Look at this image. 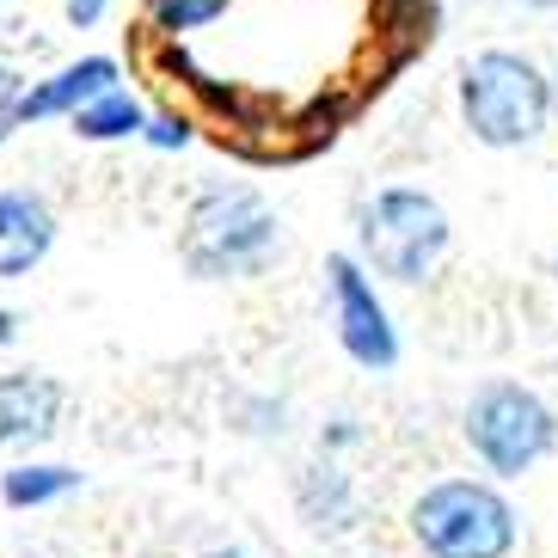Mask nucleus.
I'll use <instances>...</instances> for the list:
<instances>
[{
  "label": "nucleus",
  "mask_w": 558,
  "mask_h": 558,
  "mask_svg": "<svg viewBox=\"0 0 558 558\" xmlns=\"http://www.w3.org/2000/svg\"><path fill=\"white\" fill-rule=\"evenodd\" d=\"M179 258L197 282H246L282 258V215L252 184L215 179L184 203Z\"/></svg>",
  "instance_id": "f257e3e1"
},
{
  "label": "nucleus",
  "mask_w": 558,
  "mask_h": 558,
  "mask_svg": "<svg viewBox=\"0 0 558 558\" xmlns=\"http://www.w3.org/2000/svg\"><path fill=\"white\" fill-rule=\"evenodd\" d=\"M460 123L478 148H534L553 123V74L522 50H478L460 62Z\"/></svg>",
  "instance_id": "f03ea898"
},
{
  "label": "nucleus",
  "mask_w": 558,
  "mask_h": 558,
  "mask_svg": "<svg viewBox=\"0 0 558 558\" xmlns=\"http://www.w3.org/2000/svg\"><path fill=\"white\" fill-rule=\"evenodd\" d=\"M454 228L448 209L417 184H380L375 197L356 203V264L380 282L417 289L442 270Z\"/></svg>",
  "instance_id": "7ed1b4c3"
},
{
  "label": "nucleus",
  "mask_w": 558,
  "mask_h": 558,
  "mask_svg": "<svg viewBox=\"0 0 558 558\" xmlns=\"http://www.w3.org/2000/svg\"><path fill=\"white\" fill-rule=\"evenodd\" d=\"M411 541L429 558H509L522 515L492 478H436L411 504Z\"/></svg>",
  "instance_id": "20e7f679"
},
{
  "label": "nucleus",
  "mask_w": 558,
  "mask_h": 558,
  "mask_svg": "<svg viewBox=\"0 0 558 558\" xmlns=\"http://www.w3.org/2000/svg\"><path fill=\"white\" fill-rule=\"evenodd\" d=\"M460 436L492 478H522L558 448V411L522 380H485L460 411Z\"/></svg>",
  "instance_id": "39448f33"
},
{
  "label": "nucleus",
  "mask_w": 558,
  "mask_h": 558,
  "mask_svg": "<svg viewBox=\"0 0 558 558\" xmlns=\"http://www.w3.org/2000/svg\"><path fill=\"white\" fill-rule=\"evenodd\" d=\"M326 295H331V326H338L344 356L368 375H387L399 362V331L387 301L375 295L368 270L356 264V252H331L326 258Z\"/></svg>",
  "instance_id": "423d86ee"
},
{
  "label": "nucleus",
  "mask_w": 558,
  "mask_h": 558,
  "mask_svg": "<svg viewBox=\"0 0 558 558\" xmlns=\"http://www.w3.org/2000/svg\"><path fill=\"white\" fill-rule=\"evenodd\" d=\"M68 387L44 368H13L0 375V448H37L62 429Z\"/></svg>",
  "instance_id": "0eeeda50"
},
{
  "label": "nucleus",
  "mask_w": 558,
  "mask_h": 558,
  "mask_svg": "<svg viewBox=\"0 0 558 558\" xmlns=\"http://www.w3.org/2000/svg\"><path fill=\"white\" fill-rule=\"evenodd\" d=\"M56 246V209L32 184H7L0 191V282L32 277Z\"/></svg>",
  "instance_id": "6e6552de"
},
{
  "label": "nucleus",
  "mask_w": 558,
  "mask_h": 558,
  "mask_svg": "<svg viewBox=\"0 0 558 558\" xmlns=\"http://www.w3.org/2000/svg\"><path fill=\"white\" fill-rule=\"evenodd\" d=\"M123 81V68L111 62V56H81V62L56 68L50 81H25L13 99V130H25V123H44V117H68L74 105H86L93 93H105V86Z\"/></svg>",
  "instance_id": "1a4fd4ad"
},
{
  "label": "nucleus",
  "mask_w": 558,
  "mask_h": 558,
  "mask_svg": "<svg viewBox=\"0 0 558 558\" xmlns=\"http://www.w3.org/2000/svg\"><path fill=\"white\" fill-rule=\"evenodd\" d=\"M295 497H301V515H307L319 534H350V527H356V485H350L331 460H319V466L301 473Z\"/></svg>",
  "instance_id": "9d476101"
},
{
  "label": "nucleus",
  "mask_w": 558,
  "mask_h": 558,
  "mask_svg": "<svg viewBox=\"0 0 558 558\" xmlns=\"http://www.w3.org/2000/svg\"><path fill=\"white\" fill-rule=\"evenodd\" d=\"M142 99H135L130 86H105V93H93L86 105H74L68 111V123H74V135L81 142H123V135L142 130Z\"/></svg>",
  "instance_id": "9b49d317"
},
{
  "label": "nucleus",
  "mask_w": 558,
  "mask_h": 558,
  "mask_svg": "<svg viewBox=\"0 0 558 558\" xmlns=\"http://www.w3.org/2000/svg\"><path fill=\"white\" fill-rule=\"evenodd\" d=\"M74 492H81V473H74V466H56V460H32V466H7V473H0L7 509H44V504L74 497Z\"/></svg>",
  "instance_id": "f8f14e48"
},
{
  "label": "nucleus",
  "mask_w": 558,
  "mask_h": 558,
  "mask_svg": "<svg viewBox=\"0 0 558 558\" xmlns=\"http://www.w3.org/2000/svg\"><path fill=\"white\" fill-rule=\"evenodd\" d=\"M142 13H148L154 32L179 37V32H203L215 19L228 13V0H142Z\"/></svg>",
  "instance_id": "ddd939ff"
},
{
  "label": "nucleus",
  "mask_w": 558,
  "mask_h": 558,
  "mask_svg": "<svg viewBox=\"0 0 558 558\" xmlns=\"http://www.w3.org/2000/svg\"><path fill=\"white\" fill-rule=\"evenodd\" d=\"M142 142L148 148H160V154H172V148H191V123L184 117H172V111H160V117H142Z\"/></svg>",
  "instance_id": "4468645a"
},
{
  "label": "nucleus",
  "mask_w": 558,
  "mask_h": 558,
  "mask_svg": "<svg viewBox=\"0 0 558 558\" xmlns=\"http://www.w3.org/2000/svg\"><path fill=\"white\" fill-rule=\"evenodd\" d=\"M105 13H111V0H62V19L74 25V32H93Z\"/></svg>",
  "instance_id": "2eb2a0df"
},
{
  "label": "nucleus",
  "mask_w": 558,
  "mask_h": 558,
  "mask_svg": "<svg viewBox=\"0 0 558 558\" xmlns=\"http://www.w3.org/2000/svg\"><path fill=\"white\" fill-rule=\"evenodd\" d=\"M19 68H7L0 62V142H7V135H13V99H19Z\"/></svg>",
  "instance_id": "dca6fc26"
},
{
  "label": "nucleus",
  "mask_w": 558,
  "mask_h": 558,
  "mask_svg": "<svg viewBox=\"0 0 558 558\" xmlns=\"http://www.w3.org/2000/svg\"><path fill=\"white\" fill-rule=\"evenodd\" d=\"M350 442H356V424L350 417H331V429L319 436V448H350Z\"/></svg>",
  "instance_id": "f3484780"
},
{
  "label": "nucleus",
  "mask_w": 558,
  "mask_h": 558,
  "mask_svg": "<svg viewBox=\"0 0 558 558\" xmlns=\"http://www.w3.org/2000/svg\"><path fill=\"white\" fill-rule=\"evenodd\" d=\"M7 344H19V313L13 307H0V350Z\"/></svg>",
  "instance_id": "a211bd4d"
},
{
  "label": "nucleus",
  "mask_w": 558,
  "mask_h": 558,
  "mask_svg": "<svg viewBox=\"0 0 558 558\" xmlns=\"http://www.w3.org/2000/svg\"><path fill=\"white\" fill-rule=\"evenodd\" d=\"M509 7H522V13H558V0H509Z\"/></svg>",
  "instance_id": "6ab92c4d"
},
{
  "label": "nucleus",
  "mask_w": 558,
  "mask_h": 558,
  "mask_svg": "<svg viewBox=\"0 0 558 558\" xmlns=\"http://www.w3.org/2000/svg\"><path fill=\"white\" fill-rule=\"evenodd\" d=\"M203 558H246V553H228V546H215V553H203Z\"/></svg>",
  "instance_id": "aec40b11"
},
{
  "label": "nucleus",
  "mask_w": 558,
  "mask_h": 558,
  "mask_svg": "<svg viewBox=\"0 0 558 558\" xmlns=\"http://www.w3.org/2000/svg\"><path fill=\"white\" fill-rule=\"evenodd\" d=\"M553 289H558V252H553Z\"/></svg>",
  "instance_id": "412c9836"
}]
</instances>
